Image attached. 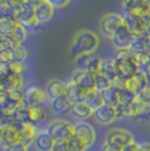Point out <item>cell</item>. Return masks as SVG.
Instances as JSON below:
<instances>
[{"instance_id":"1","label":"cell","mask_w":150,"mask_h":151,"mask_svg":"<svg viewBox=\"0 0 150 151\" xmlns=\"http://www.w3.org/2000/svg\"><path fill=\"white\" fill-rule=\"evenodd\" d=\"M100 45V40L95 32L82 29L76 32L75 36L71 40L70 43V55L73 58H76L83 54H91L97 50Z\"/></svg>"},{"instance_id":"2","label":"cell","mask_w":150,"mask_h":151,"mask_svg":"<svg viewBox=\"0 0 150 151\" xmlns=\"http://www.w3.org/2000/svg\"><path fill=\"white\" fill-rule=\"evenodd\" d=\"M115 63H116V74L117 76H121L128 80L137 72L141 71L140 63L137 60V57L131 53L129 49L126 50H117L115 55Z\"/></svg>"},{"instance_id":"3","label":"cell","mask_w":150,"mask_h":151,"mask_svg":"<svg viewBox=\"0 0 150 151\" xmlns=\"http://www.w3.org/2000/svg\"><path fill=\"white\" fill-rule=\"evenodd\" d=\"M45 130L51 135L54 141H69L74 135L73 124H70L66 120L50 121Z\"/></svg>"},{"instance_id":"4","label":"cell","mask_w":150,"mask_h":151,"mask_svg":"<svg viewBox=\"0 0 150 151\" xmlns=\"http://www.w3.org/2000/svg\"><path fill=\"white\" fill-rule=\"evenodd\" d=\"M13 20L19 25L24 27L27 30H34L38 27V21L34 19V8L28 4H22L20 8L15 9V16Z\"/></svg>"},{"instance_id":"5","label":"cell","mask_w":150,"mask_h":151,"mask_svg":"<svg viewBox=\"0 0 150 151\" xmlns=\"http://www.w3.org/2000/svg\"><path fill=\"white\" fill-rule=\"evenodd\" d=\"M123 27V14L116 12H109L105 13L104 16L100 19V30H102L103 36L111 38L117 29Z\"/></svg>"},{"instance_id":"6","label":"cell","mask_w":150,"mask_h":151,"mask_svg":"<svg viewBox=\"0 0 150 151\" xmlns=\"http://www.w3.org/2000/svg\"><path fill=\"white\" fill-rule=\"evenodd\" d=\"M133 141H134L133 134H132L129 130L121 129V127H113V129L107 132L104 142L121 149V147L126 146L128 143H131V142H133Z\"/></svg>"},{"instance_id":"7","label":"cell","mask_w":150,"mask_h":151,"mask_svg":"<svg viewBox=\"0 0 150 151\" xmlns=\"http://www.w3.org/2000/svg\"><path fill=\"white\" fill-rule=\"evenodd\" d=\"M100 63L102 59L96 53H91V54H83L79 57L74 58V65L76 70L80 71H87V72H94L96 74L99 71Z\"/></svg>"},{"instance_id":"8","label":"cell","mask_w":150,"mask_h":151,"mask_svg":"<svg viewBox=\"0 0 150 151\" xmlns=\"http://www.w3.org/2000/svg\"><path fill=\"white\" fill-rule=\"evenodd\" d=\"M73 130H74V135L78 139H80L86 145V147H90L95 143L96 132H95V129L88 122L78 121V122H75L73 125Z\"/></svg>"},{"instance_id":"9","label":"cell","mask_w":150,"mask_h":151,"mask_svg":"<svg viewBox=\"0 0 150 151\" xmlns=\"http://www.w3.org/2000/svg\"><path fill=\"white\" fill-rule=\"evenodd\" d=\"M111 43L116 50H126L131 47L132 42L134 40V36L125 27H121L117 29V32L111 37Z\"/></svg>"},{"instance_id":"10","label":"cell","mask_w":150,"mask_h":151,"mask_svg":"<svg viewBox=\"0 0 150 151\" xmlns=\"http://www.w3.org/2000/svg\"><path fill=\"white\" fill-rule=\"evenodd\" d=\"M70 82L75 83L79 86L84 91H90L94 89V82H95V74L94 72H87V71H80V70L75 68L70 75Z\"/></svg>"},{"instance_id":"11","label":"cell","mask_w":150,"mask_h":151,"mask_svg":"<svg viewBox=\"0 0 150 151\" xmlns=\"http://www.w3.org/2000/svg\"><path fill=\"white\" fill-rule=\"evenodd\" d=\"M92 117L100 125H111L112 122L116 121V110H115L113 106L102 105L100 108L94 110Z\"/></svg>"},{"instance_id":"12","label":"cell","mask_w":150,"mask_h":151,"mask_svg":"<svg viewBox=\"0 0 150 151\" xmlns=\"http://www.w3.org/2000/svg\"><path fill=\"white\" fill-rule=\"evenodd\" d=\"M13 125L16 126L17 132L20 135V142H21L24 146L29 147L30 145H33V141L36 138L37 134V127H34L30 124H17L13 122Z\"/></svg>"},{"instance_id":"13","label":"cell","mask_w":150,"mask_h":151,"mask_svg":"<svg viewBox=\"0 0 150 151\" xmlns=\"http://www.w3.org/2000/svg\"><path fill=\"white\" fill-rule=\"evenodd\" d=\"M48 101V96L44 89L38 88V87H29L25 91V97H24V103L28 106H34V105H40V104H45Z\"/></svg>"},{"instance_id":"14","label":"cell","mask_w":150,"mask_h":151,"mask_svg":"<svg viewBox=\"0 0 150 151\" xmlns=\"http://www.w3.org/2000/svg\"><path fill=\"white\" fill-rule=\"evenodd\" d=\"M123 8L124 13H131L138 17H144L150 12L145 0H123Z\"/></svg>"},{"instance_id":"15","label":"cell","mask_w":150,"mask_h":151,"mask_svg":"<svg viewBox=\"0 0 150 151\" xmlns=\"http://www.w3.org/2000/svg\"><path fill=\"white\" fill-rule=\"evenodd\" d=\"M123 25L128 29L134 37L144 34V21H142V19L138 16H134V14H131V13H124L123 14Z\"/></svg>"},{"instance_id":"16","label":"cell","mask_w":150,"mask_h":151,"mask_svg":"<svg viewBox=\"0 0 150 151\" xmlns=\"http://www.w3.org/2000/svg\"><path fill=\"white\" fill-rule=\"evenodd\" d=\"M29 108H30V124L34 127H38L46 122L49 114V106L46 105V103L40 104V105L29 106Z\"/></svg>"},{"instance_id":"17","label":"cell","mask_w":150,"mask_h":151,"mask_svg":"<svg viewBox=\"0 0 150 151\" xmlns=\"http://www.w3.org/2000/svg\"><path fill=\"white\" fill-rule=\"evenodd\" d=\"M54 11L56 9L44 0L34 7V19L38 21V24H45V22L50 21L53 19Z\"/></svg>"},{"instance_id":"18","label":"cell","mask_w":150,"mask_h":151,"mask_svg":"<svg viewBox=\"0 0 150 151\" xmlns=\"http://www.w3.org/2000/svg\"><path fill=\"white\" fill-rule=\"evenodd\" d=\"M45 92H46V96H48V100L66 96V82L59 79H51L48 83Z\"/></svg>"},{"instance_id":"19","label":"cell","mask_w":150,"mask_h":151,"mask_svg":"<svg viewBox=\"0 0 150 151\" xmlns=\"http://www.w3.org/2000/svg\"><path fill=\"white\" fill-rule=\"evenodd\" d=\"M54 139L46 130H40L37 132L36 138L33 141V146L37 151H51L53 150Z\"/></svg>"},{"instance_id":"20","label":"cell","mask_w":150,"mask_h":151,"mask_svg":"<svg viewBox=\"0 0 150 151\" xmlns=\"http://www.w3.org/2000/svg\"><path fill=\"white\" fill-rule=\"evenodd\" d=\"M148 80H146V76L144 75L142 71L137 72L136 75H133L132 78H129L126 80V88L131 89L134 95H138L142 89H145L148 87Z\"/></svg>"},{"instance_id":"21","label":"cell","mask_w":150,"mask_h":151,"mask_svg":"<svg viewBox=\"0 0 150 151\" xmlns=\"http://www.w3.org/2000/svg\"><path fill=\"white\" fill-rule=\"evenodd\" d=\"M70 113L74 116L75 118H78L79 121H84L87 118L92 117V110L84 101H80V103H73L71 104V109H70Z\"/></svg>"},{"instance_id":"22","label":"cell","mask_w":150,"mask_h":151,"mask_svg":"<svg viewBox=\"0 0 150 151\" xmlns=\"http://www.w3.org/2000/svg\"><path fill=\"white\" fill-rule=\"evenodd\" d=\"M86 92L84 89H82L79 86H76L75 83L73 82H66V97L73 103H80V101L84 100V96H86Z\"/></svg>"},{"instance_id":"23","label":"cell","mask_w":150,"mask_h":151,"mask_svg":"<svg viewBox=\"0 0 150 151\" xmlns=\"http://www.w3.org/2000/svg\"><path fill=\"white\" fill-rule=\"evenodd\" d=\"M99 74H102L103 76H105L107 79L111 80V83L115 80V78L117 76L116 74V63H115V58H104L102 59V63H100L99 67Z\"/></svg>"},{"instance_id":"24","label":"cell","mask_w":150,"mask_h":151,"mask_svg":"<svg viewBox=\"0 0 150 151\" xmlns=\"http://www.w3.org/2000/svg\"><path fill=\"white\" fill-rule=\"evenodd\" d=\"M49 108L57 114H67L71 109V101L66 96L49 100Z\"/></svg>"},{"instance_id":"25","label":"cell","mask_w":150,"mask_h":151,"mask_svg":"<svg viewBox=\"0 0 150 151\" xmlns=\"http://www.w3.org/2000/svg\"><path fill=\"white\" fill-rule=\"evenodd\" d=\"M13 122L17 124H30V108L25 103H21L15 108L12 113ZM32 125V124H30Z\"/></svg>"},{"instance_id":"26","label":"cell","mask_w":150,"mask_h":151,"mask_svg":"<svg viewBox=\"0 0 150 151\" xmlns=\"http://www.w3.org/2000/svg\"><path fill=\"white\" fill-rule=\"evenodd\" d=\"M16 142H20V135H19V132H17L16 126L12 124V125H9V126L3 129L1 143H0V146L7 147V146H9V145L16 143Z\"/></svg>"},{"instance_id":"27","label":"cell","mask_w":150,"mask_h":151,"mask_svg":"<svg viewBox=\"0 0 150 151\" xmlns=\"http://www.w3.org/2000/svg\"><path fill=\"white\" fill-rule=\"evenodd\" d=\"M83 101H84L92 110H96L102 105H104L102 93H100L99 91H96V89H90V91L86 92V96H84V100Z\"/></svg>"},{"instance_id":"28","label":"cell","mask_w":150,"mask_h":151,"mask_svg":"<svg viewBox=\"0 0 150 151\" xmlns=\"http://www.w3.org/2000/svg\"><path fill=\"white\" fill-rule=\"evenodd\" d=\"M102 97H103L104 105H109L115 108L119 104V89L115 88L113 86H111L108 89L102 92Z\"/></svg>"},{"instance_id":"29","label":"cell","mask_w":150,"mask_h":151,"mask_svg":"<svg viewBox=\"0 0 150 151\" xmlns=\"http://www.w3.org/2000/svg\"><path fill=\"white\" fill-rule=\"evenodd\" d=\"M17 28V22L11 19H3L0 20V34L5 37H12Z\"/></svg>"},{"instance_id":"30","label":"cell","mask_w":150,"mask_h":151,"mask_svg":"<svg viewBox=\"0 0 150 151\" xmlns=\"http://www.w3.org/2000/svg\"><path fill=\"white\" fill-rule=\"evenodd\" d=\"M11 55V63L12 62H19V63H25L28 58V50L24 45H19L13 50L9 51Z\"/></svg>"},{"instance_id":"31","label":"cell","mask_w":150,"mask_h":151,"mask_svg":"<svg viewBox=\"0 0 150 151\" xmlns=\"http://www.w3.org/2000/svg\"><path fill=\"white\" fill-rule=\"evenodd\" d=\"M111 86H112V83H111V80L109 79H107L105 76H103V75L99 74V72L95 74L94 89H96V91H99L100 93H102V92H104L105 89H108Z\"/></svg>"},{"instance_id":"32","label":"cell","mask_w":150,"mask_h":151,"mask_svg":"<svg viewBox=\"0 0 150 151\" xmlns=\"http://www.w3.org/2000/svg\"><path fill=\"white\" fill-rule=\"evenodd\" d=\"M136 100V95L131 89L128 88H123L119 89V104L123 106H126L129 104H132Z\"/></svg>"},{"instance_id":"33","label":"cell","mask_w":150,"mask_h":151,"mask_svg":"<svg viewBox=\"0 0 150 151\" xmlns=\"http://www.w3.org/2000/svg\"><path fill=\"white\" fill-rule=\"evenodd\" d=\"M86 145L80 139H78L75 135H73L67 141V151H86Z\"/></svg>"},{"instance_id":"34","label":"cell","mask_w":150,"mask_h":151,"mask_svg":"<svg viewBox=\"0 0 150 151\" xmlns=\"http://www.w3.org/2000/svg\"><path fill=\"white\" fill-rule=\"evenodd\" d=\"M12 38L15 40L17 43L22 45V43L27 41V38H28V30H27V29H25L24 27H21V25L17 24V28H16L15 33H13Z\"/></svg>"},{"instance_id":"35","label":"cell","mask_w":150,"mask_h":151,"mask_svg":"<svg viewBox=\"0 0 150 151\" xmlns=\"http://www.w3.org/2000/svg\"><path fill=\"white\" fill-rule=\"evenodd\" d=\"M5 95H8L13 101H16L17 104H21L24 103V97H25V91L22 88H15V89H11L9 92H7Z\"/></svg>"},{"instance_id":"36","label":"cell","mask_w":150,"mask_h":151,"mask_svg":"<svg viewBox=\"0 0 150 151\" xmlns=\"http://www.w3.org/2000/svg\"><path fill=\"white\" fill-rule=\"evenodd\" d=\"M13 16H15V9L9 8L7 4L0 7V20L3 19H11L13 20Z\"/></svg>"},{"instance_id":"37","label":"cell","mask_w":150,"mask_h":151,"mask_svg":"<svg viewBox=\"0 0 150 151\" xmlns=\"http://www.w3.org/2000/svg\"><path fill=\"white\" fill-rule=\"evenodd\" d=\"M45 1L49 3L54 9H61V8H65L66 5H69L70 0H45Z\"/></svg>"},{"instance_id":"38","label":"cell","mask_w":150,"mask_h":151,"mask_svg":"<svg viewBox=\"0 0 150 151\" xmlns=\"http://www.w3.org/2000/svg\"><path fill=\"white\" fill-rule=\"evenodd\" d=\"M4 151H28V147L24 146L21 142H16V143L4 147Z\"/></svg>"},{"instance_id":"39","label":"cell","mask_w":150,"mask_h":151,"mask_svg":"<svg viewBox=\"0 0 150 151\" xmlns=\"http://www.w3.org/2000/svg\"><path fill=\"white\" fill-rule=\"evenodd\" d=\"M11 63V55L8 50L0 49V66L1 65H9Z\"/></svg>"},{"instance_id":"40","label":"cell","mask_w":150,"mask_h":151,"mask_svg":"<svg viewBox=\"0 0 150 151\" xmlns=\"http://www.w3.org/2000/svg\"><path fill=\"white\" fill-rule=\"evenodd\" d=\"M51 151H67V141H54Z\"/></svg>"},{"instance_id":"41","label":"cell","mask_w":150,"mask_h":151,"mask_svg":"<svg viewBox=\"0 0 150 151\" xmlns=\"http://www.w3.org/2000/svg\"><path fill=\"white\" fill-rule=\"evenodd\" d=\"M140 150V143H137V142H131V143H128L126 146L121 147V151H138Z\"/></svg>"},{"instance_id":"42","label":"cell","mask_w":150,"mask_h":151,"mask_svg":"<svg viewBox=\"0 0 150 151\" xmlns=\"http://www.w3.org/2000/svg\"><path fill=\"white\" fill-rule=\"evenodd\" d=\"M24 4V0H7V5L12 9H17Z\"/></svg>"},{"instance_id":"43","label":"cell","mask_w":150,"mask_h":151,"mask_svg":"<svg viewBox=\"0 0 150 151\" xmlns=\"http://www.w3.org/2000/svg\"><path fill=\"white\" fill-rule=\"evenodd\" d=\"M102 151H121V149H120V147L113 146V145H109V143H105V142H104Z\"/></svg>"},{"instance_id":"44","label":"cell","mask_w":150,"mask_h":151,"mask_svg":"<svg viewBox=\"0 0 150 151\" xmlns=\"http://www.w3.org/2000/svg\"><path fill=\"white\" fill-rule=\"evenodd\" d=\"M41 1H44V0H24V3L25 4H28V5H30V7H36L37 4H40Z\"/></svg>"},{"instance_id":"45","label":"cell","mask_w":150,"mask_h":151,"mask_svg":"<svg viewBox=\"0 0 150 151\" xmlns=\"http://www.w3.org/2000/svg\"><path fill=\"white\" fill-rule=\"evenodd\" d=\"M138 151H150V143L145 142V143H140V150Z\"/></svg>"},{"instance_id":"46","label":"cell","mask_w":150,"mask_h":151,"mask_svg":"<svg viewBox=\"0 0 150 151\" xmlns=\"http://www.w3.org/2000/svg\"><path fill=\"white\" fill-rule=\"evenodd\" d=\"M4 43H5V36L0 34V49L4 47Z\"/></svg>"},{"instance_id":"47","label":"cell","mask_w":150,"mask_h":151,"mask_svg":"<svg viewBox=\"0 0 150 151\" xmlns=\"http://www.w3.org/2000/svg\"><path fill=\"white\" fill-rule=\"evenodd\" d=\"M145 65H150V51L148 53V55H146V60H145ZM144 65V66H145ZM142 66V67H144Z\"/></svg>"},{"instance_id":"48","label":"cell","mask_w":150,"mask_h":151,"mask_svg":"<svg viewBox=\"0 0 150 151\" xmlns=\"http://www.w3.org/2000/svg\"><path fill=\"white\" fill-rule=\"evenodd\" d=\"M5 4H7V0H0V7H3Z\"/></svg>"},{"instance_id":"49","label":"cell","mask_w":150,"mask_h":151,"mask_svg":"<svg viewBox=\"0 0 150 151\" xmlns=\"http://www.w3.org/2000/svg\"><path fill=\"white\" fill-rule=\"evenodd\" d=\"M145 3H146V7H148V9L150 11V0H145Z\"/></svg>"},{"instance_id":"50","label":"cell","mask_w":150,"mask_h":151,"mask_svg":"<svg viewBox=\"0 0 150 151\" xmlns=\"http://www.w3.org/2000/svg\"><path fill=\"white\" fill-rule=\"evenodd\" d=\"M1 133H3V129L0 127V143H1Z\"/></svg>"}]
</instances>
